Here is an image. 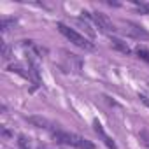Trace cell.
<instances>
[{"label":"cell","instance_id":"6da1fadb","mask_svg":"<svg viewBox=\"0 0 149 149\" xmlns=\"http://www.w3.org/2000/svg\"><path fill=\"white\" fill-rule=\"evenodd\" d=\"M53 133V139L60 144H65V146H70V147H76V149H95V144L77 133H70V132H65V130H60L56 128Z\"/></svg>","mask_w":149,"mask_h":149},{"label":"cell","instance_id":"7a4b0ae2","mask_svg":"<svg viewBox=\"0 0 149 149\" xmlns=\"http://www.w3.org/2000/svg\"><path fill=\"white\" fill-rule=\"evenodd\" d=\"M56 26H58L60 33H61L63 37H67L74 46H77V47H81V49H84V51H91V49H95L93 42H90V40H88L83 33H79L77 30L70 28V26L65 25V23H56Z\"/></svg>","mask_w":149,"mask_h":149},{"label":"cell","instance_id":"3957f363","mask_svg":"<svg viewBox=\"0 0 149 149\" xmlns=\"http://www.w3.org/2000/svg\"><path fill=\"white\" fill-rule=\"evenodd\" d=\"M83 14H86L90 19H93V23H95L102 32H105V33L116 32V26H114V23L109 19L107 14H104V13H91V14H88V13H84V11H83Z\"/></svg>","mask_w":149,"mask_h":149},{"label":"cell","instance_id":"277c9868","mask_svg":"<svg viewBox=\"0 0 149 149\" xmlns=\"http://www.w3.org/2000/svg\"><path fill=\"white\" fill-rule=\"evenodd\" d=\"M93 130H95V133L102 139V142H104L109 149H118L116 142L112 140V137H109V135H107V132L104 130V126H102V123H100L98 119H95V121H93Z\"/></svg>","mask_w":149,"mask_h":149},{"label":"cell","instance_id":"5b68a950","mask_svg":"<svg viewBox=\"0 0 149 149\" xmlns=\"http://www.w3.org/2000/svg\"><path fill=\"white\" fill-rule=\"evenodd\" d=\"M28 121H30L33 126H37V128H44V130H51V132H54V130H56V128H54V125H53L49 119L42 118V116H30V118H28Z\"/></svg>","mask_w":149,"mask_h":149},{"label":"cell","instance_id":"8992f818","mask_svg":"<svg viewBox=\"0 0 149 149\" xmlns=\"http://www.w3.org/2000/svg\"><path fill=\"white\" fill-rule=\"evenodd\" d=\"M111 46H112L114 49L125 53V54H130V53H132V47H130L123 39H119V37H111Z\"/></svg>","mask_w":149,"mask_h":149},{"label":"cell","instance_id":"52a82bcc","mask_svg":"<svg viewBox=\"0 0 149 149\" xmlns=\"http://www.w3.org/2000/svg\"><path fill=\"white\" fill-rule=\"evenodd\" d=\"M128 28H126V33L128 35H133V37H147L149 33L142 28V26H139V25H135V23H125Z\"/></svg>","mask_w":149,"mask_h":149},{"label":"cell","instance_id":"ba28073f","mask_svg":"<svg viewBox=\"0 0 149 149\" xmlns=\"http://www.w3.org/2000/svg\"><path fill=\"white\" fill-rule=\"evenodd\" d=\"M135 54H137L140 60H144V61L149 63V49H146V47H137V49H135Z\"/></svg>","mask_w":149,"mask_h":149},{"label":"cell","instance_id":"9c48e42d","mask_svg":"<svg viewBox=\"0 0 149 149\" xmlns=\"http://www.w3.org/2000/svg\"><path fill=\"white\" fill-rule=\"evenodd\" d=\"M18 144H19V147H21V149H30V147H32V144H30V139H26V137H23V135H19V140H18Z\"/></svg>","mask_w":149,"mask_h":149},{"label":"cell","instance_id":"30bf717a","mask_svg":"<svg viewBox=\"0 0 149 149\" xmlns=\"http://www.w3.org/2000/svg\"><path fill=\"white\" fill-rule=\"evenodd\" d=\"M14 23H16L14 19L4 18V19H2V32H7V30H9V26H11V25H14Z\"/></svg>","mask_w":149,"mask_h":149},{"label":"cell","instance_id":"8fae6325","mask_svg":"<svg viewBox=\"0 0 149 149\" xmlns=\"http://www.w3.org/2000/svg\"><path fill=\"white\" fill-rule=\"evenodd\" d=\"M2 135H4V137H9V135H11V133H9V130H7L6 126H2Z\"/></svg>","mask_w":149,"mask_h":149}]
</instances>
